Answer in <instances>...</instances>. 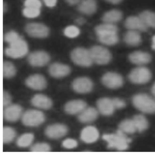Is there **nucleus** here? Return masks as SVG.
Returning a JSON list of instances; mask_svg holds the SVG:
<instances>
[{"mask_svg": "<svg viewBox=\"0 0 155 155\" xmlns=\"http://www.w3.org/2000/svg\"><path fill=\"white\" fill-rule=\"evenodd\" d=\"M77 140L72 139H67L62 142V146L67 149H73L76 147L78 146Z\"/></svg>", "mask_w": 155, "mask_h": 155, "instance_id": "obj_37", "label": "nucleus"}, {"mask_svg": "<svg viewBox=\"0 0 155 155\" xmlns=\"http://www.w3.org/2000/svg\"><path fill=\"white\" fill-rule=\"evenodd\" d=\"M87 107V103L82 100H73L68 102L65 105V110L71 115L80 113Z\"/></svg>", "mask_w": 155, "mask_h": 155, "instance_id": "obj_20", "label": "nucleus"}, {"mask_svg": "<svg viewBox=\"0 0 155 155\" xmlns=\"http://www.w3.org/2000/svg\"><path fill=\"white\" fill-rule=\"evenodd\" d=\"M92 81L87 78L82 77L76 79L72 83V87L76 92L87 93L90 92L93 88Z\"/></svg>", "mask_w": 155, "mask_h": 155, "instance_id": "obj_11", "label": "nucleus"}, {"mask_svg": "<svg viewBox=\"0 0 155 155\" xmlns=\"http://www.w3.org/2000/svg\"><path fill=\"white\" fill-rule=\"evenodd\" d=\"M22 108L17 104L9 105L3 111V116L6 120L10 122L18 120L22 114Z\"/></svg>", "mask_w": 155, "mask_h": 155, "instance_id": "obj_14", "label": "nucleus"}, {"mask_svg": "<svg viewBox=\"0 0 155 155\" xmlns=\"http://www.w3.org/2000/svg\"><path fill=\"white\" fill-rule=\"evenodd\" d=\"M132 103L136 108L144 113H155V101L146 94L135 95L132 98Z\"/></svg>", "mask_w": 155, "mask_h": 155, "instance_id": "obj_3", "label": "nucleus"}, {"mask_svg": "<svg viewBox=\"0 0 155 155\" xmlns=\"http://www.w3.org/2000/svg\"><path fill=\"white\" fill-rule=\"evenodd\" d=\"M7 5H6L5 3H4V4H3V12H6V10H7Z\"/></svg>", "mask_w": 155, "mask_h": 155, "instance_id": "obj_46", "label": "nucleus"}, {"mask_svg": "<svg viewBox=\"0 0 155 155\" xmlns=\"http://www.w3.org/2000/svg\"><path fill=\"white\" fill-rule=\"evenodd\" d=\"M152 45H155V36L152 38Z\"/></svg>", "mask_w": 155, "mask_h": 155, "instance_id": "obj_47", "label": "nucleus"}, {"mask_svg": "<svg viewBox=\"0 0 155 155\" xmlns=\"http://www.w3.org/2000/svg\"><path fill=\"white\" fill-rule=\"evenodd\" d=\"M99 133L97 129L93 126H88L82 130L81 134V139L87 143H91L97 140Z\"/></svg>", "mask_w": 155, "mask_h": 155, "instance_id": "obj_19", "label": "nucleus"}, {"mask_svg": "<svg viewBox=\"0 0 155 155\" xmlns=\"http://www.w3.org/2000/svg\"><path fill=\"white\" fill-rule=\"evenodd\" d=\"M133 120L137 128V131L139 132H143L147 129L148 122L143 115H136L133 117Z\"/></svg>", "mask_w": 155, "mask_h": 155, "instance_id": "obj_29", "label": "nucleus"}, {"mask_svg": "<svg viewBox=\"0 0 155 155\" xmlns=\"http://www.w3.org/2000/svg\"><path fill=\"white\" fill-rule=\"evenodd\" d=\"M102 138L107 142L108 147L118 150H126L128 148L129 144L131 142V140L120 130L115 134L103 135Z\"/></svg>", "mask_w": 155, "mask_h": 155, "instance_id": "obj_2", "label": "nucleus"}, {"mask_svg": "<svg viewBox=\"0 0 155 155\" xmlns=\"http://www.w3.org/2000/svg\"><path fill=\"white\" fill-rule=\"evenodd\" d=\"M71 58L74 63L82 67H90L93 62L90 50L83 48L74 49L71 52Z\"/></svg>", "mask_w": 155, "mask_h": 155, "instance_id": "obj_5", "label": "nucleus"}, {"mask_svg": "<svg viewBox=\"0 0 155 155\" xmlns=\"http://www.w3.org/2000/svg\"><path fill=\"white\" fill-rule=\"evenodd\" d=\"M46 6L48 7H53L56 5L57 0H43Z\"/></svg>", "mask_w": 155, "mask_h": 155, "instance_id": "obj_41", "label": "nucleus"}, {"mask_svg": "<svg viewBox=\"0 0 155 155\" xmlns=\"http://www.w3.org/2000/svg\"><path fill=\"white\" fill-rule=\"evenodd\" d=\"M112 101L116 109H120L126 107V103L122 100L115 98L112 99Z\"/></svg>", "mask_w": 155, "mask_h": 155, "instance_id": "obj_39", "label": "nucleus"}, {"mask_svg": "<svg viewBox=\"0 0 155 155\" xmlns=\"http://www.w3.org/2000/svg\"><path fill=\"white\" fill-rule=\"evenodd\" d=\"M82 1V0H66L67 2L71 5L78 4V3H80Z\"/></svg>", "mask_w": 155, "mask_h": 155, "instance_id": "obj_42", "label": "nucleus"}, {"mask_svg": "<svg viewBox=\"0 0 155 155\" xmlns=\"http://www.w3.org/2000/svg\"><path fill=\"white\" fill-rule=\"evenodd\" d=\"M48 54L43 51H37L31 53L28 57L29 63L34 67H42L50 61Z\"/></svg>", "mask_w": 155, "mask_h": 155, "instance_id": "obj_12", "label": "nucleus"}, {"mask_svg": "<svg viewBox=\"0 0 155 155\" xmlns=\"http://www.w3.org/2000/svg\"><path fill=\"white\" fill-rule=\"evenodd\" d=\"M124 41L129 46L132 47L138 46L141 42V37L139 31L129 30L125 34Z\"/></svg>", "mask_w": 155, "mask_h": 155, "instance_id": "obj_25", "label": "nucleus"}, {"mask_svg": "<svg viewBox=\"0 0 155 155\" xmlns=\"http://www.w3.org/2000/svg\"><path fill=\"white\" fill-rule=\"evenodd\" d=\"M51 147L48 144L45 143H39L35 144L31 148L32 152H48L50 151Z\"/></svg>", "mask_w": 155, "mask_h": 155, "instance_id": "obj_33", "label": "nucleus"}, {"mask_svg": "<svg viewBox=\"0 0 155 155\" xmlns=\"http://www.w3.org/2000/svg\"><path fill=\"white\" fill-rule=\"evenodd\" d=\"M25 7L36 8L40 9L41 3L39 0H26L25 2Z\"/></svg>", "mask_w": 155, "mask_h": 155, "instance_id": "obj_38", "label": "nucleus"}, {"mask_svg": "<svg viewBox=\"0 0 155 155\" xmlns=\"http://www.w3.org/2000/svg\"><path fill=\"white\" fill-rule=\"evenodd\" d=\"M139 16L148 28H155V13L146 11L141 12Z\"/></svg>", "mask_w": 155, "mask_h": 155, "instance_id": "obj_28", "label": "nucleus"}, {"mask_svg": "<svg viewBox=\"0 0 155 155\" xmlns=\"http://www.w3.org/2000/svg\"><path fill=\"white\" fill-rule=\"evenodd\" d=\"M106 1L112 4H118L122 1V0H106Z\"/></svg>", "mask_w": 155, "mask_h": 155, "instance_id": "obj_44", "label": "nucleus"}, {"mask_svg": "<svg viewBox=\"0 0 155 155\" xmlns=\"http://www.w3.org/2000/svg\"><path fill=\"white\" fill-rule=\"evenodd\" d=\"M76 22L78 25H81L85 23V20L84 18H79L76 20Z\"/></svg>", "mask_w": 155, "mask_h": 155, "instance_id": "obj_43", "label": "nucleus"}, {"mask_svg": "<svg viewBox=\"0 0 155 155\" xmlns=\"http://www.w3.org/2000/svg\"><path fill=\"white\" fill-rule=\"evenodd\" d=\"M70 72L71 69L69 66L61 63H53L49 68L50 74L55 78H63L68 76Z\"/></svg>", "mask_w": 155, "mask_h": 155, "instance_id": "obj_18", "label": "nucleus"}, {"mask_svg": "<svg viewBox=\"0 0 155 155\" xmlns=\"http://www.w3.org/2000/svg\"><path fill=\"white\" fill-rule=\"evenodd\" d=\"M151 78L150 71L145 67H140L133 69L129 75V79L132 83L143 84L148 82Z\"/></svg>", "mask_w": 155, "mask_h": 155, "instance_id": "obj_8", "label": "nucleus"}, {"mask_svg": "<svg viewBox=\"0 0 155 155\" xmlns=\"http://www.w3.org/2000/svg\"><path fill=\"white\" fill-rule=\"evenodd\" d=\"M80 33L78 28L75 26H70L64 30L65 36L69 38H74L78 37Z\"/></svg>", "mask_w": 155, "mask_h": 155, "instance_id": "obj_35", "label": "nucleus"}, {"mask_svg": "<svg viewBox=\"0 0 155 155\" xmlns=\"http://www.w3.org/2000/svg\"><path fill=\"white\" fill-rule=\"evenodd\" d=\"M130 61L133 64L138 65L148 64L151 61V56L149 53L141 51H135L130 55Z\"/></svg>", "mask_w": 155, "mask_h": 155, "instance_id": "obj_21", "label": "nucleus"}, {"mask_svg": "<svg viewBox=\"0 0 155 155\" xmlns=\"http://www.w3.org/2000/svg\"><path fill=\"white\" fill-rule=\"evenodd\" d=\"M152 48L155 50V45H152Z\"/></svg>", "mask_w": 155, "mask_h": 155, "instance_id": "obj_48", "label": "nucleus"}, {"mask_svg": "<svg viewBox=\"0 0 155 155\" xmlns=\"http://www.w3.org/2000/svg\"><path fill=\"white\" fill-rule=\"evenodd\" d=\"M125 24L126 28L129 30L137 31L139 32L146 31L148 28L139 16L129 17L125 21Z\"/></svg>", "mask_w": 155, "mask_h": 155, "instance_id": "obj_16", "label": "nucleus"}, {"mask_svg": "<svg viewBox=\"0 0 155 155\" xmlns=\"http://www.w3.org/2000/svg\"><path fill=\"white\" fill-rule=\"evenodd\" d=\"M97 107L99 112L104 116L112 115L116 110L112 99L108 98L100 99L97 102Z\"/></svg>", "mask_w": 155, "mask_h": 155, "instance_id": "obj_17", "label": "nucleus"}, {"mask_svg": "<svg viewBox=\"0 0 155 155\" xmlns=\"http://www.w3.org/2000/svg\"><path fill=\"white\" fill-rule=\"evenodd\" d=\"M152 92L153 95H154V96H155V83L153 85V86H152Z\"/></svg>", "mask_w": 155, "mask_h": 155, "instance_id": "obj_45", "label": "nucleus"}, {"mask_svg": "<svg viewBox=\"0 0 155 155\" xmlns=\"http://www.w3.org/2000/svg\"><path fill=\"white\" fill-rule=\"evenodd\" d=\"M40 9L26 7L23 10V13L25 17L28 18H35L40 14Z\"/></svg>", "mask_w": 155, "mask_h": 155, "instance_id": "obj_34", "label": "nucleus"}, {"mask_svg": "<svg viewBox=\"0 0 155 155\" xmlns=\"http://www.w3.org/2000/svg\"><path fill=\"white\" fill-rule=\"evenodd\" d=\"M26 31L29 36L36 38H45L49 34V30L41 23H31L28 24Z\"/></svg>", "mask_w": 155, "mask_h": 155, "instance_id": "obj_10", "label": "nucleus"}, {"mask_svg": "<svg viewBox=\"0 0 155 155\" xmlns=\"http://www.w3.org/2000/svg\"><path fill=\"white\" fill-rule=\"evenodd\" d=\"M45 120L44 114L39 110H29L22 116V121L25 126L36 127L42 124Z\"/></svg>", "mask_w": 155, "mask_h": 155, "instance_id": "obj_7", "label": "nucleus"}, {"mask_svg": "<svg viewBox=\"0 0 155 155\" xmlns=\"http://www.w3.org/2000/svg\"><path fill=\"white\" fill-rule=\"evenodd\" d=\"M16 70L14 65L9 61H4L3 66V75L4 78H10L15 76Z\"/></svg>", "mask_w": 155, "mask_h": 155, "instance_id": "obj_31", "label": "nucleus"}, {"mask_svg": "<svg viewBox=\"0 0 155 155\" xmlns=\"http://www.w3.org/2000/svg\"><path fill=\"white\" fill-rule=\"evenodd\" d=\"M21 38V37L17 32H15V31H10V32H8L5 35V37H4V40L6 42L10 44L15 42Z\"/></svg>", "mask_w": 155, "mask_h": 155, "instance_id": "obj_36", "label": "nucleus"}, {"mask_svg": "<svg viewBox=\"0 0 155 155\" xmlns=\"http://www.w3.org/2000/svg\"><path fill=\"white\" fill-rule=\"evenodd\" d=\"M98 116L97 110L93 107L86 108L78 116V119L82 123H90L97 119Z\"/></svg>", "mask_w": 155, "mask_h": 155, "instance_id": "obj_24", "label": "nucleus"}, {"mask_svg": "<svg viewBox=\"0 0 155 155\" xmlns=\"http://www.w3.org/2000/svg\"><path fill=\"white\" fill-rule=\"evenodd\" d=\"M26 84L29 87L37 90L44 89L47 86L46 79L40 74H35L29 77L26 80Z\"/></svg>", "mask_w": 155, "mask_h": 155, "instance_id": "obj_15", "label": "nucleus"}, {"mask_svg": "<svg viewBox=\"0 0 155 155\" xmlns=\"http://www.w3.org/2000/svg\"><path fill=\"white\" fill-rule=\"evenodd\" d=\"M102 83L110 89H117L123 85V79L120 75L115 72H107L101 79Z\"/></svg>", "mask_w": 155, "mask_h": 155, "instance_id": "obj_9", "label": "nucleus"}, {"mask_svg": "<svg viewBox=\"0 0 155 155\" xmlns=\"http://www.w3.org/2000/svg\"><path fill=\"white\" fill-rule=\"evenodd\" d=\"M12 98L8 92L6 91H3V105L4 107H8L10 104Z\"/></svg>", "mask_w": 155, "mask_h": 155, "instance_id": "obj_40", "label": "nucleus"}, {"mask_svg": "<svg viewBox=\"0 0 155 155\" xmlns=\"http://www.w3.org/2000/svg\"><path fill=\"white\" fill-rule=\"evenodd\" d=\"M95 31L99 41L102 44L112 46L118 41V28L115 24L104 23L97 26Z\"/></svg>", "mask_w": 155, "mask_h": 155, "instance_id": "obj_1", "label": "nucleus"}, {"mask_svg": "<svg viewBox=\"0 0 155 155\" xmlns=\"http://www.w3.org/2000/svg\"><path fill=\"white\" fill-rule=\"evenodd\" d=\"M32 105L43 109H49L52 106V102L48 97L42 94L35 95L31 100Z\"/></svg>", "mask_w": 155, "mask_h": 155, "instance_id": "obj_22", "label": "nucleus"}, {"mask_svg": "<svg viewBox=\"0 0 155 155\" xmlns=\"http://www.w3.org/2000/svg\"><path fill=\"white\" fill-rule=\"evenodd\" d=\"M119 130L125 134H133L137 131L133 119L125 120L121 121L119 125Z\"/></svg>", "mask_w": 155, "mask_h": 155, "instance_id": "obj_27", "label": "nucleus"}, {"mask_svg": "<svg viewBox=\"0 0 155 155\" xmlns=\"http://www.w3.org/2000/svg\"><path fill=\"white\" fill-rule=\"evenodd\" d=\"M68 131L67 126L63 124H56L48 126L45 130V133L50 138L58 139L65 136Z\"/></svg>", "mask_w": 155, "mask_h": 155, "instance_id": "obj_13", "label": "nucleus"}, {"mask_svg": "<svg viewBox=\"0 0 155 155\" xmlns=\"http://www.w3.org/2000/svg\"><path fill=\"white\" fill-rule=\"evenodd\" d=\"M122 14L121 12L117 10H113L106 12L102 17V21L104 23L115 24L121 20Z\"/></svg>", "mask_w": 155, "mask_h": 155, "instance_id": "obj_26", "label": "nucleus"}, {"mask_svg": "<svg viewBox=\"0 0 155 155\" xmlns=\"http://www.w3.org/2000/svg\"><path fill=\"white\" fill-rule=\"evenodd\" d=\"M16 133L12 128L4 127L3 129V142L8 143L12 141L16 137Z\"/></svg>", "mask_w": 155, "mask_h": 155, "instance_id": "obj_32", "label": "nucleus"}, {"mask_svg": "<svg viewBox=\"0 0 155 155\" xmlns=\"http://www.w3.org/2000/svg\"><path fill=\"white\" fill-rule=\"evenodd\" d=\"M93 62L99 65H106L111 60V55L108 50L101 46H96L90 50Z\"/></svg>", "mask_w": 155, "mask_h": 155, "instance_id": "obj_6", "label": "nucleus"}, {"mask_svg": "<svg viewBox=\"0 0 155 155\" xmlns=\"http://www.w3.org/2000/svg\"><path fill=\"white\" fill-rule=\"evenodd\" d=\"M34 139V135L32 133H25L19 137L17 144L21 147H26L31 145Z\"/></svg>", "mask_w": 155, "mask_h": 155, "instance_id": "obj_30", "label": "nucleus"}, {"mask_svg": "<svg viewBox=\"0 0 155 155\" xmlns=\"http://www.w3.org/2000/svg\"><path fill=\"white\" fill-rule=\"evenodd\" d=\"M28 44L25 40L21 38L13 43L5 51L7 56L13 58H18L25 56L28 52Z\"/></svg>", "mask_w": 155, "mask_h": 155, "instance_id": "obj_4", "label": "nucleus"}, {"mask_svg": "<svg viewBox=\"0 0 155 155\" xmlns=\"http://www.w3.org/2000/svg\"><path fill=\"white\" fill-rule=\"evenodd\" d=\"M78 9L83 14L92 15L97 11V2L96 0H82L79 3Z\"/></svg>", "mask_w": 155, "mask_h": 155, "instance_id": "obj_23", "label": "nucleus"}]
</instances>
